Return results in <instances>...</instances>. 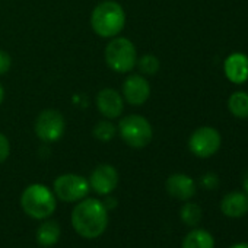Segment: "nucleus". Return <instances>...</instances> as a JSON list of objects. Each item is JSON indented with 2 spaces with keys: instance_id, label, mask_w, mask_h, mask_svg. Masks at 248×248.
I'll return each mask as SVG.
<instances>
[{
  "instance_id": "obj_12",
  "label": "nucleus",
  "mask_w": 248,
  "mask_h": 248,
  "mask_svg": "<svg viewBox=\"0 0 248 248\" xmlns=\"http://www.w3.org/2000/svg\"><path fill=\"white\" fill-rule=\"evenodd\" d=\"M168 194L177 200L188 202L196 194V183L191 177L186 174H172L165 183Z\"/></svg>"
},
{
  "instance_id": "obj_13",
  "label": "nucleus",
  "mask_w": 248,
  "mask_h": 248,
  "mask_svg": "<svg viewBox=\"0 0 248 248\" xmlns=\"http://www.w3.org/2000/svg\"><path fill=\"white\" fill-rule=\"evenodd\" d=\"M220 210L228 217H242L248 213V196L241 191L228 193L220 202Z\"/></svg>"
},
{
  "instance_id": "obj_21",
  "label": "nucleus",
  "mask_w": 248,
  "mask_h": 248,
  "mask_svg": "<svg viewBox=\"0 0 248 248\" xmlns=\"http://www.w3.org/2000/svg\"><path fill=\"white\" fill-rule=\"evenodd\" d=\"M11 155V143L5 135L0 133V164H3Z\"/></svg>"
},
{
  "instance_id": "obj_9",
  "label": "nucleus",
  "mask_w": 248,
  "mask_h": 248,
  "mask_svg": "<svg viewBox=\"0 0 248 248\" xmlns=\"http://www.w3.org/2000/svg\"><path fill=\"white\" fill-rule=\"evenodd\" d=\"M89 187L99 196H108L111 194L120 181L118 171L109 165V164H101L98 165L89 177Z\"/></svg>"
},
{
  "instance_id": "obj_6",
  "label": "nucleus",
  "mask_w": 248,
  "mask_h": 248,
  "mask_svg": "<svg viewBox=\"0 0 248 248\" xmlns=\"http://www.w3.org/2000/svg\"><path fill=\"white\" fill-rule=\"evenodd\" d=\"M89 181L78 174H63L54 180L53 193L66 203H75L85 199L89 193Z\"/></svg>"
},
{
  "instance_id": "obj_17",
  "label": "nucleus",
  "mask_w": 248,
  "mask_h": 248,
  "mask_svg": "<svg viewBox=\"0 0 248 248\" xmlns=\"http://www.w3.org/2000/svg\"><path fill=\"white\" fill-rule=\"evenodd\" d=\"M228 108L235 117L247 118L248 117V93L244 91L233 92L228 99Z\"/></svg>"
},
{
  "instance_id": "obj_1",
  "label": "nucleus",
  "mask_w": 248,
  "mask_h": 248,
  "mask_svg": "<svg viewBox=\"0 0 248 248\" xmlns=\"http://www.w3.org/2000/svg\"><path fill=\"white\" fill-rule=\"evenodd\" d=\"M72 226L82 238L95 239L108 226V210L101 200L85 197L72 212Z\"/></svg>"
},
{
  "instance_id": "obj_5",
  "label": "nucleus",
  "mask_w": 248,
  "mask_h": 248,
  "mask_svg": "<svg viewBox=\"0 0 248 248\" xmlns=\"http://www.w3.org/2000/svg\"><path fill=\"white\" fill-rule=\"evenodd\" d=\"M118 132L124 143L135 149L146 148L154 138L151 123L143 115L138 114H132L121 118L118 124Z\"/></svg>"
},
{
  "instance_id": "obj_4",
  "label": "nucleus",
  "mask_w": 248,
  "mask_h": 248,
  "mask_svg": "<svg viewBox=\"0 0 248 248\" xmlns=\"http://www.w3.org/2000/svg\"><path fill=\"white\" fill-rule=\"evenodd\" d=\"M138 62L135 44L123 37H114L105 47V63L117 73H129Z\"/></svg>"
},
{
  "instance_id": "obj_8",
  "label": "nucleus",
  "mask_w": 248,
  "mask_h": 248,
  "mask_svg": "<svg viewBox=\"0 0 248 248\" xmlns=\"http://www.w3.org/2000/svg\"><path fill=\"white\" fill-rule=\"evenodd\" d=\"M220 135L216 129L203 126L193 132L188 139V148L197 158H210L220 148Z\"/></svg>"
},
{
  "instance_id": "obj_23",
  "label": "nucleus",
  "mask_w": 248,
  "mask_h": 248,
  "mask_svg": "<svg viewBox=\"0 0 248 248\" xmlns=\"http://www.w3.org/2000/svg\"><path fill=\"white\" fill-rule=\"evenodd\" d=\"M202 186L207 190H213L219 186V178L215 174H206L202 177Z\"/></svg>"
},
{
  "instance_id": "obj_24",
  "label": "nucleus",
  "mask_w": 248,
  "mask_h": 248,
  "mask_svg": "<svg viewBox=\"0 0 248 248\" xmlns=\"http://www.w3.org/2000/svg\"><path fill=\"white\" fill-rule=\"evenodd\" d=\"M104 203V206L107 207V210H109V209H112V207H115V204H117V202H115V199H112V197H109V194L107 196V200L105 202H102Z\"/></svg>"
},
{
  "instance_id": "obj_2",
  "label": "nucleus",
  "mask_w": 248,
  "mask_h": 248,
  "mask_svg": "<svg viewBox=\"0 0 248 248\" xmlns=\"http://www.w3.org/2000/svg\"><path fill=\"white\" fill-rule=\"evenodd\" d=\"M126 25V14L114 0H105L95 6L91 15V27L101 38L117 37Z\"/></svg>"
},
{
  "instance_id": "obj_20",
  "label": "nucleus",
  "mask_w": 248,
  "mask_h": 248,
  "mask_svg": "<svg viewBox=\"0 0 248 248\" xmlns=\"http://www.w3.org/2000/svg\"><path fill=\"white\" fill-rule=\"evenodd\" d=\"M136 64L139 66V70L143 75H155L159 70V60L154 54H145L140 59H138Z\"/></svg>"
},
{
  "instance_id": "obj_22",
  "label": "nucleus",
  "mask_w": 248,
  "mask_h": 248,
  "mask_svg": "<svg viewBox=\"0 0 248 248\" xmlns=\"http://www.w3.org/2000/svg\"><path fill=\"white\" fill-rule=\"evenodd\" d=\"M11 66H12V59H11V56H9L6 51L0 50V76H2V75H6V73L9 72Z\"/></svg>"
},
{
  "instance_id": "obj_27",
  "label": "nucleus",
  "mask_w": 248,
  "mask_h": 248,
  "mask_svg": "<svg viewBox=\"0 0 248 248\" xmlns=\"http://www.w3.org/2000/svg\"><path fill=\"white\" fill-rule=\"evenodd\" d=\"M3 98H5V89H3L2 83H0V104L3 102Z\"/></svg>"
},
{
  "instance_id": "obj_19",
  "label": "nucleus",
  "mask_w": 248,
  "mask_h": 248,
  "mask_svg": "<svg viewBox=\"0 0 248 248\" xmlns=\"http://www.w3.org/2000/svg\"><path fill=\"white\" fill-rule=\"evenodd\" d=\"M180 217L181 220L188 225V226H196L200 220H202V209L199 204L196 203H191V202H187L181 210H180Z\"/></svg>"
},
{
  "instance_id": "obj_14",
  "label": "nucleus",
  "mask_w": 248,
  "mask_h": 248,
  "mask_svg": "<svg viewBox=\"0 0 248 248\" xmlns=\"http://www.w3.org/2000/svg\"><path fill=\"white\" fill-rule=\"evenodd\" d=\"M225 75L226 78L239 85L248 79V57L241 53H233L225 60Z\"/></svg>"
},
{
  "instance_id": "obj_15",
  "label": "nucleus",
  "mask_w": 248,
  "mask_h": 248,
  "mask_svg": "<svg viewBox=\"0 0 248 248\" xmlns=\"http://www.w3.org/2000/svg\"><path fill=\"white\" fill-rule=\"evenodd\" d=\"M60 235H62L60 225L56 220L44 219V222L37 229V235L35 236H37V241H38L40 245H43V247H53L60 239Z\"/></svg>"
},
{
  "instance_id": "obj_10",
  "label": "nucleus",
  "mask_w": 248,
  "mask_h": 248,
  "mask_svg": "<svg viewBox=\"0 0 248 248\" xmlns=\"http://www.w3.org/2000/svg\"><path fill=\"white\" fill-rule=\"evenodd\" d=\"M123 95L130 105H142L151 96V85L142 75H132L123 85Z\"/></svg>"
},
{
  "instance_id": "obj_11",
  "label": "nucleus",
  "mask_w": 248,
  "mask_h": 248,
  "mask_svg": "<svg viewBox=\"0 0 248 248\" xmlns=\"http://www.w3.org/2000/svg\"><path fill=\"white\" fill-rule=\"evenodd\" d=\"M96 107L105 118L112 120V118H118L123 114L124 102L121 95L115 89L105 88L99 91L96 95Z\"/></svg>"
},
{
  "instance_id": "obj_7",
  "label": "nucleus",
  "mask_w": 248,
  "mask_h": 248,
  "mask_svg": "<svg viewBox=\"0 0 248 248\" xmlns=\"http://www.w3.org/2000/svg\"><path fill=\"white\" fill-rule=\"evenodd\" d=\"M64 130V118L56 109H44L35 121V135L46 143H54L62 139Z\"/></svg>"
},
{
  "instance_id": "obj_16",
  "label": "nucleus",
  "mask_w": 248,
  "mask_h": 248,
  "mask_svg": "<svg viewBox=\"0 0 248 248\" xmlns=\"http://www.w3.org/2000/svg\"><path fill=\"white\" fill-rule=\"evenodd\" d=\"M181 248H215V239L210 232L197 228L186 235Z\"/></svg>"
},
{
  "instance_id": "obj_26",
  "label": "nucleus",
  "mask_w": 248,
  "mask_h": 248,
  "mask_svg": "<svg viewBox=\"0 0 248 248\" xmlns=\"http://www.w3.org/2000/svg\"><path fill=\"white\" fill-rule=\"evenodd\" d=\"M244 190H245V194L248 196V172H247V175L244 177Z\"/></svg>"
},
{
  "instance_id": "obj_25",
  "label": "nucleus",
  "mask_w": 248,
  "mask_h": 248,
  "mask_svg": "<svg viewBox=\"0 0 248 248\" xmlns=\"http://www.w3.org/2000/svg\"><path fill=\"white\" fill-rule=\"evenodd\" d=\"M229 248H248V242H239V244H233Z\"/></svg>"
},
{
  "instance_id": "obj_18",
  "label": "nucleus",
  "mask_w": 248,
  "mask_h": 248,
  "mask_svg": "<svg viewBox=\"0 0 248 248\" xmlns=\"http://www.w3.org/2000/svg\"><path fill=\"white\" fill-rule=\"evenodd\" d=\"M92 135L95 136V139H98L99 142H111L115 135H117V127L109 121V120H102L99 123H96V126L93 127Z\"/></svg>"
},
{
  "instance_id": "obj_3",
  "label": "nucleus",
  "mask_w": 248,
  "mask_h": 248,
  "mask_svg": "<svg viewBox=\"0 0 248 248\" xmlns=\"http://www.w3.org/2000/svg\"><path fill=\"white\" fill-rule=\"evenodd\" d=\"M21 207L35 220L48 219L57 207V197L44 184H31L21 194Z\"/></svg>"
}]
</instances>
